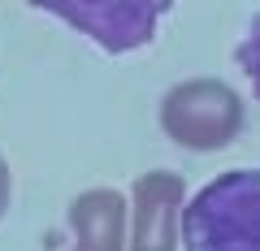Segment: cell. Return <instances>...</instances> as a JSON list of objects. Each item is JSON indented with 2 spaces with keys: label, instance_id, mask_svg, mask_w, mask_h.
I'll list each match as a JSON object with an SVG mask.
<instances>
[{
  "label": "cell",
  "instance_id": "cell-1",
  "mask_svg": "<svg viewBox=\"0 0 260 251\" xmlns=\"http://www.w3.org/2000/svg\"><path fill=\"white\" fill-rule=\"evenodd\" d=\"M186 251H260V169H230L182 212Z\"/></svg>",
  "mask_w": 260,
  "mask_h": 251
},
{
  "label": "cell",
  "instance_id": "cell-2",
  "mask_svg": "<svg viewBox=\"0 0 260 251\" xmlns=\"http://www.w3.org/2000/svg\"><path fill=\"white\" fill-rule=\"evenodd\" d=\"M160 126L182 148L213 152V148H225L239 134L243 104L225 83L195 78V83H182V87H174L165 95V104H160Z\"/></svg>",
  "mask_w": 260,
  "mask_h": 251
},
{
  "label": "cell",
  "instance_id": "cell-3",
  "mask_svg": "<svg viewBox=\"0 0 260 251\" xmlns=\"http://www.w3.org/2000/svg\"><path fill=\"white\" fill-rule=\"evenodd\" d=\"M35 9L56 13L78 35L95 39L104 52H135L156 35V22L174 0H30Z\"/></svg>",
  "mask_w": 260,
  "mask_h": 251
},
{
  "label": "cell",
  "instance_id": "cell-4",
  "mask_svg": "<svg viewBox=\"0 0 260 251\" xmlns=\"http://www.w3.org/2000/svg\"><path fill=\"white\" fill-rule=\"evenodd\" d=\"M182 230V177L148 173L135 182L130 251H174Z\"/></svg>",
  "mask_w": 260,
  "mask_h": 251
},
{
  "label": "cell",
  "instance_id": "cell-5",
  "mask_svg": "<svg viewBox=\"0 0 260 251\" xmlns=\"http://www.w3.org/2000/svg\"><path fill=\"white\" fill-rule=\"evenodd\" d=\"M70 251H126V204L117 191H87L70 204Z\"/></svg>",
  "mask_w": 260,
  "mask_h": 251
},
{
  "label": "cell",
  "instance_id": "cell-6",
  "mask_svg": "<svg viewBox=\"0 0 260 251\" xmlns=\"http://www.w3.org/2000/svg\"><path fill=\"white\" fill-rule=\"evenodd\" d=\"M239 69L251 78V91L260 95V18L251 22V30H247V39L239 44Z\"/></svg>",
  "mask_w": 260,
  "mask_h": 251
},
{
  "label": "cell",
  "instance_id": "cell-7",
  "mask_svg": "<svg viewBox=\"0 0 260 251\" xmlns=\"http://www.w3.org/2000/svg\"><path fill=\"white\" fill-rule=\"evenodd\" d=\"M5 208H9V165L0 160V217H5Z\"/></svg>",
  "mask_w": 260,
  "mask_h": 251
}]
</instances>
